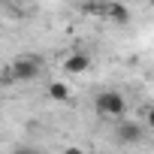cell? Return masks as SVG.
<instances>
[{
	"mask_svg": "<svg viewBox=\"0 0 154 154\" xmlns=\"http://www.w3.org/2000/svg\"><path fill=\"white\" fill-rule=\"evenodd\" d=\"M94 109H97L100 118H118L121 121L124 112H127V100L118 91H100L97 100H94Z\"/></svg>",
	"mask_w": 154,
	"mask_h": 154,
	"instance_id": "6da1fadb",
	"label": "cell"
},
{
	"mask_svg": "<svg viewBox=\"0 0 154 154\" xmlns=\"http://www.w3.org/2000/svg\"><path fill=\"white\" fill-rule=\"evenodd\" d=\"M39 69H42V60L36 54H21V57H15L9 63V79H15V82H33L39 75Z\"/></svg>",
	"mask_w": 154,
	"mask_h": 154,
	"instance_id": "7a4b0ae2",
	"label": "cell"
},
{
	"mask_svg": "<svg viewBox=\"0 0 154 154\" xmlns=\"http://www.w3.org/2000/svg\"><path fill=\"white\" fill-rule=\"evenodd\" d=\"M24 3H30V0H24Z\"/></svg>",
	"mask_w": 154,
	"mask_h": 154,
	"instance_id": "30bf717a",
	"label": "cell"
},
{
	"mask_svg": "<svg viewBox=\"0 0 154 154\" xmlns=\"http://www.w3.org/2000/svg\"><path fill=\"white\" fill-rule=\"evenodd\" d=\"M63 154H85L82 148H75V145H69V148H63Z\"/></svg>",
	"mask_w": 154,
	"mask_h": 154,
	"instance_id": "9c48e42d",
	"label": "cell"
},
{
	"mask_svg": "<svg viewBox=\"0 0 154 154\" xmlns=\"http://www.w3.org/2000/svg\"><path fill=\"white\" fill-rule=\"evenodd\" d=\"M12 154H45V151H39V148H33V145H18Z\"/></svg>",
	"mask_w": 154,
	"mask_h": 154,
	"instance_id": "52a82bcc",
	"label": "cell"
},
{
	"mask_svg": "<svg viewBox=\"0 0 154 154\" xmlns=\"http://www.w3.org/2000/svg\"><path fill=\"white\" fill-rule=\"evenodd\" d=\"M63 69H66L69 75H82L85 69H91V57H88L85 51H75V54H66V57H63Z\"/></svg>",
	"mask_w": 154,
	"mask_h": 154,
	"instance_id": "277c9868",
	"label": "cell"
},
{
	"mask_svg": "<svg viewBox=\"0 0 154 154\" xmlns=\"http://www.w3.org/2000/svg\"><path fill=\"white\" fill-rule=\"evenodd\" d=\"M115 139H118L121 145H136V142L145 139V127H142L139 121H118V127H115Z\"/></svg>",
	"mask_w": 154,
	"mask_h": 154,
	"instance_id": "3957f363",
	"label": "cell"
},
{
	"mask_svg": "<svg viewBox=\"0 0 154 154\" xmlns=\"http://www.w3.org/2000/svg\"><path fill=\"white\" fill-rule=\"evenodd\" d=\"M145 124H148V127H154V106H148V109H145Z\"/></svg>",
	"mask_w": 154,
	"mask_h": 154,
	"instance_id": "ba28073f",
	"label": "cell"
},
{
	"mask_svg": "<svg viewBox=\"0 0 154 154\" xmlns=\"http://www.w3.org/2000/svg\"><path fill=\"white\" fill-rule=\"evenodd\" d=\"M103 15L112 18V21H118V24H127V21H130V9H127L124 3H106V6H103Z\"/></svg>",
	"mask_w": 154,
	"mask_h": 154,
	"instance_id": "5b68a950",
	"label": "cell"
},
{
	"mask_svg": "<svg viewBox=\"0 0 154 154\" xmlns=\"http://www.w3.org/2000/svg\"><path fill=\"white\" fill-rule=\"evenodd\" d=\"M48 97L57 100V103H66V100H69V88H66L63 82H51V85H48Z\"/></svg>",
	"mask_w": 154,
	"mask_h": 154,
	"instance_id": "8992f818",
	"label": "cell"
}]
</instances>
